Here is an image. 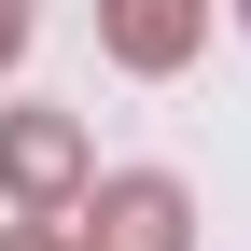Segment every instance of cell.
<instances>
[{"instance_id":"6da1fadb","label":"cell","mask_w":251,"mask_h":251,"mask_svg":"<svg viewBox=\"0 0 251 251\" xmlns=\"http://www.w3.org/2000/svg\"><path fill=\"white\" fill-rule=\"evenodd\" d=\"M181 224H196V196H181L168 168H126V181H98V196H84L70 251H181Z\"/></svg>"},{"instance_id":"7a4b0ae2","label":"cell","mask_w":251,"mask_h":251,"mask_svg":"<svg viewBox=\"0 0 251 251\" xmlns=\"http://www.w3.org/2000/svg\"><path fill=\"white\" fill-rule=\"evenodd\" d=\"M0 196H14L28 224L70 209V196H84V126H70V112H14V126H0Z\"/></svg>"},{"instance_id":"3957f363","label":"cell","mask_w":251,"mask_h":251,"mask_svg":"<svg viewBox=\"0 0 251 251\" xmlns=\"http://www.w3.org/2000/svg\"><path fill=\"white\" fill-rule=\"evenodd\" d=\"M98 28H112L126 70H181V56H196V28H209V0H98Z\"/></svg>"},{"instance_id":"277c9868","label":"cell","mask_w":251,"mask_h":251,"mask_svg":"<svg viewBox=\"0 0 251 251\" xmlns=\"http://www.w3.org/2000/svg\"><path fill=\"white\" fill-rule=\"evenodd\" d=\"M14 56H28V0H0V70H14Z\"/></svg>"},{"instance_id":"5b68a950","label":"cell","mask_w":251,"mask_h":251,"mask_svg":"<svg viewBox=\"0 0 251 251\" xmlns=\"http://www.w3.org/2000/svg\"><path fill=\"white\" fill-rule=\"evenodd\" d=\"M0 251H70V237H56V224H0Z\"/></svg>"}]
</instances>
